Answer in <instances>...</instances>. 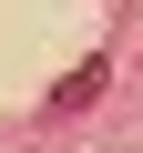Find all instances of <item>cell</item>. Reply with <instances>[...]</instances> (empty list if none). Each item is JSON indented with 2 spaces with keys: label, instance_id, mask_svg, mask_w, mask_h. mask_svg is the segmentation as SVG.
Masks as SVG:
<instances>
[{
  "label": "cell",
  "instance_id": "6da1fadb",
  "mask_svg": "<svg viewBox=\"0 0 143 153\" xmlns=\"http://www.w3.org/2000/svg\"><path fill=\"white\" fill-rule=\"evenodd\" d=\"M102 82H112V61H72L61 82H51V112H92V102H102Z\"/></svg>",
  "mask_w": 143,
  "mask_h": 153
}]
</instances>
